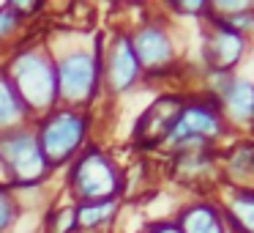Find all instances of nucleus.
I'll return each instance as SVG.
<instances>
[{"mask_svg":"<svg viewBox=\"0 0 254 233\" xmlns=\"http://www.w3.org/2000/svg\"><path fill=\"white\" fill-rule=\"evenodd\" d=\"M8 80L19 94L28 113H50L58 105L55 63L41 50H25L8 63Z\"/></svg>","mask_w":254,"mask_h":233,"instance_id":"f257e3e1","label":"nucleus"},{"mask_svg":"<svg viewBox=\"0 0 254 233\" xmlns=\"http://www.w3.org/2000/svg\"><path fill=\"white\" fill-rule=\"evenodd\" d=\"M85 132H88V116L77 107H55L47 113L36 132L47 165L58 167L71 162L85 140Z\"/></svg>","mask_w":254,"mask_h":233,"instance_id":"f03ea898","label":"nucleus"},{"mask_svg":"<svg viewBox=\"0 0 254 233\" xmlns=\"http://www.w3.org/2000/svg\"><path fill=\"white\" fill-rule=\"evenodd\" d=\"M0 165L6 170V176L19 187H30L47 178L52 170L47 165L41 145L36 140V132L19 126L11 132H0Z\"/></svg>","mask_w":254,"mask_h":233,"instance_id":"7ed1b4c3","label":"nucleus"},{"mask_svg":"<svg viewBox=\"0 0 254 233\" xmlns=\"http://www.w3.org/2000/svg\"><path fill=\"white\" fill-rule=\"evenodd\" d=\"M68 187L79 198V203H101V200H118L121 192V173L118 167L101 154L99 148H88L79 154L68 173Z\"/></svg>","mask_w":254,"mask_h":233,"instance_id":"20e7f679","label":"nucleus"},{"mask_svg":"<svg viewBox=\"0 0 254 233\" xmlns=\"http://www.w3.org/2000/svg\"><path fill=\"white\" fill-rule=\"evenodd\" d=\"M101 72V58L88 50H71L55 63L58 77V99H68L71 105L77 102H90L96 94Z\"/></svg>","mask_w":254,"mask_h":233,"instance_id":"39448f33","label":"nucleus"},{"mask_svg":"<svg viewBox=\"0 0 254 233\" xmlns=\"http://www.w3.org/2000/svg\"><path fill=\"white\" fill-rule=\"evenodd\" d=\"M221 134V113L216 105L208 102H191V105L181 107V116L175 118V123L170 126L164 140H170L172 145H178L181 151L199 145L202 148L210 137Z\"/></svg>","mask_w":254,"mask_h":233,"instance_id":"423d86ee","label":"nucleus"},{"mask_svg":"<svg viewBox=\"0 0 254 233\" xmlns=\"http://www.w3.org/2000/svg\"><path fill=\"white\" fill-rule=\"evenodd\" d=\"M107 74V85L112 94H126L128 88H134V83L142 74L137 55L131 47V36H115V41L110 44V55H107V66H101Z\"/></svg>","mask_w":254,"mask_h":233,"instance_id":"0eeeda50","label":"nucleus"},{"mask_svg":"<svg viewBox=\"0 0 254 233\" xmlns=\"http://www.w3.org/2000/svg\"><path fill=\"white\" fill-rule=\"evenodd\" d=\"M131 47H134V55H137L139 66L145 72H161L172 63L175 52H172V39L167 36L164 28L159 25H145L139 28L137 33L131 36Z\"/></svg>","mask_w":254,"mask_h":233,"instance_id":"6e6552de","label":"nucleus"},{"mask_svg":"<svg viewBox=\"0 0 254 233\" xmlns=\"http://www.w3.org/2000/svg\"><path fill=\"white\" fill-rule=\"evenodd\" d=\"M216 30L208 39V47H205V58H208L210 72L216 74H227L243 55V36L235 33L232 28H227L221 22V17H213Z\"/></svg>","mask_w":254,"mask_h":233,"instance_id":"1a4fd4ad","label":"nucleus"},{"mask_svg":"<svg viewBox=\"0 0 254 233\" xmlns=\"http://www.w3.org/2000/svg\"><path fill=\"white\" fill-rule=\"evenodd\" d=\"M221 83L216 85V94H219L221 105L227 107L232 118L238 121H252L254 118V85L249 80L241 77H230V74H219Z\"/></svg>","mask_w":254,"mask_h":233,"instance_id":"9d476101","label":"nucleus"},{"mask_svg":"<svg viewBox=\"0 0 254 233\" xmlns=\"http://www.w3.org/2000/svg\"><path fill=\"white\" fill-rule=\"evenodd\" d=\"M175 225L181 233H224L221 211L210 203H194L183 209Z\"/></svg>","mask_w":254,"mask_h":233,"instance_id":"9b49d317","label":"nucleus"},{"mask_svg":"<svg viewBox=\"0 0 254 233\" xmlns=\"http://www.w3.org/2000/svg\"><path fill=\"white\" fill-rule=\"evenodd\" d=\"M28 107L22 105L19 94L14 91L11 80L6 74H0V132H11L19 129V123L28 118Z\"/></svg>","mask_w":254,"mask_h":233,"instance_id":"f8f14e48","label":"nucleus"},{"mask_svg":"<svg viewBox=\"0 0 254 233\" xmlns=\"http://www.w3.org/2000/svg\"><path fill=\"white\" fill-rule=\"evenodd\" d=\"M227 225L235 233H254V192L241 189L235 198L227 203Z\"/></svg>","mask_w":254,"mask_h":233,"instance_id":"ddd939ff","label":"nucleus"},{"mask_svg":"<svg viewBox=\"0 0 254 233\" xmlns=\"http://www.w3.org/2000/svg\"><path fill=\"white\" fill-rule=\"evenodd\" d=\"M118 211V200H101V203H79L77 206V225L88 228H101L112 220V214Z\"/></svg>","mask_w":254,"mask_h":233,"instance_id":"4468645a","label":"nucleus"},{"mask_svg":"<svg viewBox=\"0 0 254 233\" xmlns=\"http://www.w3.org/2000/svg\"><path fill=\"white\" fill-rule=\"evenodd\" d=\"M17 220V200L6 187H0V233H6Z\"/></svg>","mask_w":254,"mask_h":233,"instance_id":"2eb2a0df","label":"nucleus"},{"mask_svg":"<svg viewBox=\"0 0 254 233\" xmlns=\"http://www.w3.org/2000/svg\"><path fill=\"white\" fill-rule=\"evenodd\" d=\"M50 228H52V233H71L74 228H77V209H74V206L61 209L50 220Z\"/></svg>","mask_w":254,"mask_h":233,"instance_id":"dca6fc26","label":"nucleus"},{"mask_svg":"<svg viewBox=\"0 0 254 233\" xmlns=\"http://www.w3.org/2000/svg\"><path fill=\"white\" fill-rule=\"evenodd\" d=\"M230 170L232 173H254V145H246V148H241L235 156L230 159Z\"/></svg>","mask_w":254,"mask_h":233,"instance_id":"f3484780","label":"nucleus"},{"mask_svg":"<svg viewBox=\"0 0 254 233\" xmlns=\"http://www.w3.org/2000/svg\"><path fill=\"white\" fill-rule=\"evenodd\" d=\"M17 25H19V17L11 11V8H8V6L0 8V39H3V36H8L14 28H17Z\"/></svg>","mask_w":254,"mask_h":233,"instance_id":"a211bd4d","label":"nucleus"},{"mask_svg":"<svg viewBox=\"0 0 254 233\" xmlns=\"http://www.w3.org/2000/svg\"><path fill=\"white\" fill-rule=\"evenodd\" d=\"M148 233H181V231H178L175 222H156Z\"/></svg>","mask_w":254,"mask_h":233,"instance_id":"6ab92c4d","label":"nucleus"}]
</instances>
